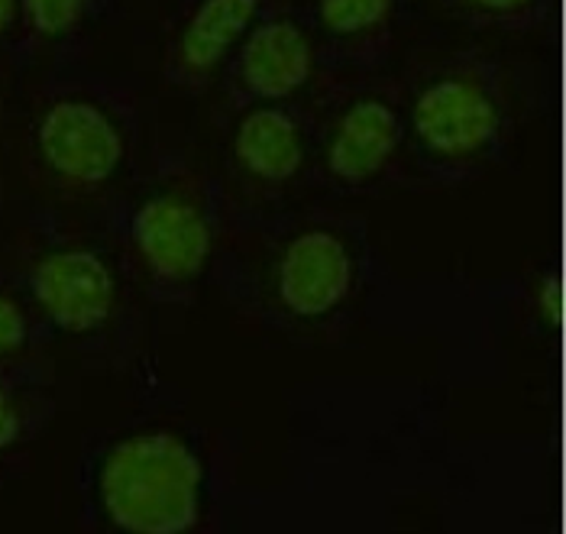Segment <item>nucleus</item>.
Instances as JSON below:
<instances>
[{
  "label": "nucleus",
  "mask_w": 566,
  "mask_h": 534,
  "mask_svg": "<svg viewBox=\"0 0 566 534\" xmlns=\"http://www.w3.org/2000/svg\"><path fill=\"white\" fill-rule=\"evenodd\" d=\"M250 218V214H247ZM233 250V302L269 331L321 337L353 317L366 289V240L327 214L250 218Z\"/></svg>",
  "instance_id": "1"
},
{
  "label": "nucleus",
  "mask_w": 566,
  "mask_h": 534,
  "mask_svg": "<svg viewBox=\"0 0 566 534\" xmlns=\"http://www.w3.org/2000/svg\"><path fill=\"white\" fill-rule=\"evenodd\" d=\"M515 78L489 52H450L401 94L411 156L431 181H463L495 163L515 130Z\"/></svg>",
  "instance_id": "2"
},
{
  "label": "nucleus",
  "mask_w": 566,
  "mask_h": 534,
  "mask_svg": "<svg viewBox=\"0 0 566 534\" xmlns=\"http://www.w3.org/2000/svg\"><path fill=\"white\" fill-rule=\"evenodd\" d=\"M101 515L130 534H188L214 502V457L175 425H149L117 438L94 470Z\"/></svg>",
  "instance_id": "3"
},
{
  "label": "nucleus",
  "mask_w": 566,
  "mask_h": 534,
  "mask_svg": "<svg viewBox=\"0 0 566 534\" xmlns=\"http://www.w3.org/2000/svg\"><path fill=\"white\" fill-rule=\"evenodd\" d=\"M127 240L153 292L188 299L218 266L220 211L195 178H172L136 201Z\"/></svg>",
  "instance_id": "4"
},
{
  "label": "nucleus",
  "mask_w": 566,
  "mask_h": 534,
  "mask_svg": "<svg viewBox=\"0 0 566 534\" xmlns=\"http://www.w3.org/2000/svg\"><path fill=\"white\" fill-rule=\"evenodd\" d=\"M405 111L386 88H359L334 101L317 136V169L334 191L359 195L382 185L401 163Z\"/></svg>",
  "instance_id": "5"
},
{
  "label": "nucleus",
  "mask_w": 566,
  "mask_h": 534,
  "mask_svg": "<svg viewBox=\"0 0 566 534\" xmlns=\"http://www.w3.org/2000/svg\"><path fill=\"white\" fill-rule=\"evenodd\" d=\"M27 292L36 314L72 341L104 337L124 302L114 263L82 243H55L27 266Z\"/></svg>",
  "instance_id": "6"
},
{
  "label": "nucleus",
  "mask_w": 566,
  "mask_h": 534,
  "mask_svg": "<svg viewBox=\"0 0 566 534\" xmlns=\"http://www.w3.org/2000/svg\"><path fill=\"white\" fill-rule=\"evenodd\" d=\"M240 214H260L265 201L285 195L311 163V130L289 104H247L227 149Z\"/></svg>",
  "instance_id": "7"
},
{
  "label": "nucleus",
  "mask_w": 566,
  "mask_h": 534,
  "mask_svg": "<svg viewBox=\"0 0 566 534\" xmlns=\"http://www.w3.org/2000/svg\"><path fill=\"white\" fill-rule=\"evenodd\" d=\"M36 156L65 188H104L127 159V134L107 107L87 97H55L36 121Z\"/></svg>",
  "instance_id": "8"
},
{
  "label": "nucleus",
  "mask_w": 566,
  "mask_h": 534,
  "mask_svg": "<svg viewBox=\"0 0 566 534\" xmlns=\"http://www.w3.org/2000/svg\"><path fill=\"white\" fill-rule=\"evenodd\" d=\"M317 40L302 20L265 13L237 45L230 69L247 104H289L317 75Z\"/></svg>",
  "instance_id": "9"
},
{
  "label": "nucleus",
  "mask_w": 566,
  "mask_h": 534,
  "mask_svg": "<svg viewBox=\"0 0 566 534\" xmlns=\"http://www.w3.org/2000/svg\"><path fill=\"white\" fill-rule=\"evenodd\" d=\"M265 13L269 0H195L185 10L169 49V75L175 85H211Z\"/></svg>",
  "instance_id": "10"
},
{
  "label": "nucleus",
  "mask_w": 566,
  "mask_h": 534,
  "mask_svg": "<svg viewBox=\"0 0 566 534\" xmlns=\"http://www.w3.org/2000/svg\"><path fill=\"white\" fill-rule=\"evenodd\" d=\"M401 0H314V27L327 45L366 55L389 40Z\"/></svg>",
  "instance_id": "11"
},
{
  "label": "nucleus",
  "mask_w": 566,
  "mask_h": 534,
  "mask_svg": "<svg viewBox=\"0 0 566 534\" xmlns=\"http://www.w3.org/2000/svg\"><path fill=\"white\" fill-rule=\"evenodd\" d=\"M547 0H443L447 10L476 23V27H502L518 30L541 17Z\"/></svg>",
  "instance_id": "12"
},
{
  "label": "nucleus",
  "mask_w": 566,
  "mask_h": 534,
  "mask_svg": "<svg viewBox=\"0 0 566 534\" xmlns=\"http://www.w3.org/2000/svg\"><path fill=\"white\" fill-rule=\"evenodd\" d=\"M91 0H20L27 27L40 40H62L85 20Z\"/></svg>",
  "instance_id": "13"
},
{
  "label": "nucleus",
  "mask_w": 566,
  "mask_h": 534,
  "mask_svg": "<svg viewBox=\"0 0 566 534\" xmlns=\"http://www.w3.org/2000/svg\"><path fill=\"white\" fill-rule=\"evenodd\" d=\"M33 337V324L27 308L0 289V359H13V356L27 354Z\"/></svg>",
  "instance_id": "14"
},
{
  "label": "nucleus",
  "mask_w": 566,
  "mask_h": 534,
  "mask_svg": "<svg viewBox=\"0 0 566 534\" xmlns=\"http://www.w3.org/2000/svg\"><path fill=\"white\" fill-rule=\"evenodd\" d=\"M27 425H30L27 405L0 379V453H7V450H13L17 444H23Z\"/></svg>",
  "instance_id": "15"
},
{
  "label": "nucleus",
  "mask_w": 566,
  "mask_h": 534,
  "mask_svg": "<svg viewBox=\"0 0 566 534\" xmlns=\"http://www.w3.org/2000/svg\"><path fill=\"white\" fill-rule=\"evenodd\" d=\"M17 13H20V0H0V36L13 27Z\"/></svg>",
  "instance_id": "16"
}]
</instances>
